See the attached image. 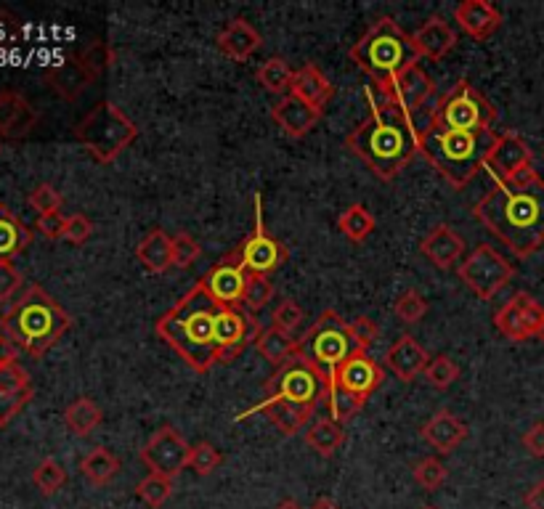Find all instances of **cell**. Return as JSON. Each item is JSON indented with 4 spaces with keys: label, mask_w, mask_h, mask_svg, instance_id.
Wrapping results in <instances>:
<instances>
[{
    "label": "cell",
    "mask_w": 544,
    "mask_h": 509,
    "mask_svg": "<svg viewBox=\"0 0 544 509\" xmlns=\"http://www.w3.org/2000/svg\"><path fill=\"white\" fill-rule=\"evenodd\" d=\"M292 77H295L292 67L284 59H279V56L266 59L261 67H258V72H255V80H258V85H261L263 91L274 93L279 99H282V96H290Z\"/></svg>",
    "instance_id": "d590c367"
},
{
    "label": "cell",
    "mask_w": 544,
    "mask_h": 509,
    "mask_svg": "<svg viewBox=\"0 0 544 509\" xmlns=\"http://www.w3.org/2000/svg\"><path fill=\"white\" fill-rule=\"evenodd\" d=\"M40 114L30 99L19 91H0V136L8 141L30 136L38 125Z\"/></svg>",
    "instance_id": "d6986e66"
},
{
    "label": "cell",
    "mask_w": 544,
    "mask_h": 509,
    "mask_svg": "<svg viewBox=\"0 0 544 509\" xmlns=\"http://www.w3.org/2000/svg\"><path fill=\"white\" fill-rule=\"evenodd\" d=\"M261 324L245 308H221L215 321V345H218V364H229L261 337Z\"/></svg>",
    "instance_id": "5bb4252c"
},
{
    "label": "cell",
    "mask_w": 544,
    "mask_h": 509,
    "mask_svg": "<svg viewBox=\"0 0 544 509\" xmlns=\"http://www.w3.org/2000/svg\"><path fill=\"white\" fill-rule=\"evenodd\" d=\"M215 46H218V51H221L223 56H229L231 61L245 64V61L253 59L255 51L263 46V38L253 24L247 22V19H242V16H237V19H231V22L218 32Z\"/></svg>",
    "instance_id": "603a6c76"
},
{
    "label": "cell",
    "mask_w": 544,
    "mask_h": 509,
    "mask_svg": "<svg viewBox=\"0 0 544 509\" xmlns=\"http://www.w3.org/2000/svg\"><path fill=\"white\" fill-rule=\"evenodd\" d=\"M32 483H35V488H38L43 496H54L59 494L64 483H67V472H64V467L56 462V459L46 456V459L35 467V472H32Z\"/></svg>",
    "instance_id": "ab89813d"
},
{
    "label": "cell",
    "mask_w": 544,
    "mask_h": 509,
    "mask_svg": "<svg viewBox=\"0 0 544 509\" xmlns=\"http://www.w3.org/2000/svg\"><path fill=\"white\" fill-rule=\"evenodd\" d=\"M338 228L345 234V239L353 244L367 242L369 234L375 231V215L369 213L364 205H351L338 218Z\"/></svg>",
    "instance_id": "8d00e7d4"
},
{
    "label": "cell",
    "mask_w": 544,
    "mask_h": 509,
    "mask_svg": "<svg viewBox=\"0 0 544 509\" xmlns=\"http://www.w3.org/2000/svg\"><path fill=\"white\" fill-rule=\"evenodd\" d=\"M255 348H258V353H261L269 364L282 366L284 361H290V358L298 353V340L271 324L269 329H263L258 342H255Z\"/></svg>",
    "instance_id": "e575fe53"
},
{
    "label": "cell",
    "mask_w": 544,
    "mask_h": 509,
    "mask_svg": "<svg viewBox=\"0 0 544 509\" xmlns=\"http://www.w3.org/2000/svg\"><path fill=\"white\" fill-rule=\"evenodd\" d=\"M75 61L77 67L83 69V75L88 77V83H93L96 77L107 72L109 61H112V48H109L107 43H101V40H93L83 54H77Z\"/></svg>",
    "instance_id": "b9f144b4"
},
{
    "label": "cell",
    "mask_w": 544,
    "mask_h": 509,
    "mask_svg": "<svg viewBox=\"0 0 544 509\" xmlns=\"http://www.w3.org/2000/svg\"><path fill=\"white\" fill-rule=\"evenodd\" d=\"M311 509H340V507L332 502V499H327V496H324V499H319V502H316Z\"/></svg>",
    "instance_id": "6125c7cd"
},
{
    "label": "cell",
    "mask_w": 544,
    "mask_h": 509,
    "mask_svg": "<svg viewBox=\"0 0 544 509\" xmlns=\"http://www.w3.org/2000/svg\"><path fill=\"white\" fill-rule=\"evenodd\" d=\"M62 194L51 186V183H40L35 189L30 191V207L32 210H38L40 215H51L59 213L62 210Z\"/></svg>",
    "instance_id": "f907efd6"
},
{
    "label": "cell",
    "mask_w": 544,
    "mask_h": 509,
    "mask_svg": "<svg viewBox=\"0 0 544 509\" xmlns=\"http://www.w3.org/2000/svg\"><path fill=\"white\" fill-rule=\"evenodd\" d=\"M101 419H104V414H101L99 403L93 398H77L64 409V425L77 438H88L101 425Z\"/></svg>",
    "instance_id": "836d02e7"
},
{
    "label": "cell",
    "mask_w": 544,
    "mask_h": 509,
    "mask_svg": "<svg viewBox=\"0 0 544 509\" xmlns=\"http://www.w3.org/2000/svg\"><path fill=\"white\" fill-rule=\"evenodd\" d=\"M544 324V308L526 292H518L494 313V327L513 342L537 337Z\"/></svg>",
    "instance_id": "2e32d148"
},
{
    "label": "cell",
    "mask_w": 544,
    "mask_h": 509,
    "mask_svg": "<svg viewBox=\"0 0 544 509\" xmlns=\"http://www.w3.org/2000/svg\"><path fill=\"white\" fill-rule=\"evenodd\" d=\"M393 313L401 324H417L422 321V316L428 313V300L422 295L420 289H404L399 297H396V305H393Z\"/></svg>",
    "instance_id": "ee69618b"
},
{
    "label": "cell",
    "mask_w": 544,
    "mask_h": 509,
    "mask_svg": "<svg viewBox=\"0 0 544 509\" xmlns=\"http://www.w3.org/2000/svg\"><path fill=\"white\" fill-rule=\"evenodd\" d=\"M271 297H274V284H271L269 276L247 274L245 300H242V308L247 313H258L261 308H266L271 303Z\"/></svg>",
    "instance_id": "7bdbcfd3"
},
{
    "label": "cell",
    "mask_w": 544,
    "mask_h": 509,
    "mask_svg": "<svg viewBox=\"0 0 544 509\" xmlns=\"http://www.w3.org/2000/svg\"><path fill=\"white\" fill-rule=\"evenodd\" d=\"M19 345L14 340H8L6 335H0V366L16 364V358H19Z\"/></svg>",
    "instance_id": "91938a15"
},
{
    "label": "cell",
    "mask_w": 544,
    "mask_h": 509,
    "mask_svg": "<svg viewBox=\"0 0 544 509\" xmlns=\"http://www.w3.org/2000/svg\"><path fill=\"white\" fill-rule=\"evenodd\" d=\"M266 393H269V398H282V401L316 409V403L330 396V380L306 356L295 353L290 361L276 366L274 377L266 382Z\"/></svg>",
    "instance_id": "30bf717a"
},
{
    "label": "cell",
    "mask_w": 544,
    "mask_h": 509,
    "mask_svg": "<svg viewBox=\"0 0 544 509\" xmlns=\"http://www.w3.org/2000/svg\"><path fill=\"white\" fill-rule=\"evenodd\" d=\"M269 114L271 120L282 128L284 136L290 138L308 136V133L316 128V122L322 120V112H319V109H314L311 104H306V101H300L298 96H292V93L276 101Z\"/></svg>",
    "instance_id": "7402d4cb"
},
{
    "label": "cell",
    "mask_w": 544,
    "mask_h": 509,
    "mask_svg": "<svg viewBox=\"0 0 544 509\" xmlns=\"http://www.w3.org/2000/svg\"><path fill=\"white\" fill-rule=\"evenodd\" d=\"M0 390L8 396H27V393H32L30 374L24 372L19 364L0 366Z\"/></svg>",
    "instance_id": "c3c4849f"
},
{
    "label": "cell",
    "mask_w": 544,
    "mask_h": 509,
    "mask_svg": "<svg viewBox=\"0 0 544 509\" xmlns=\"http://www.w3.org/2000/svg\"><path fill=\"white\" fill-rule=\"evenodd\" d=\"M414 483L422 488V491H438V488L444 486V480L449 478V472H446L444 462L436 459V456H425L420 462L414 464Z\"/></svg>",
    "instance_id": "f6af8a7d"
},
{
    "label": "cell",
    "mask_w": 544,
    "mask_h": 509,
    "mask_svg": "<svg viewBox=\"0 0 544 509\" xmlns=\"http://www.w3.org/2000/svg\"><path fill=\"white\" fill-rule=\"evenodd\" d=\"M420 252L441 271H452L465 258V239L452 226H436L420 242Z\"/></svg>",
    "instance_id": "cb8c5ba5"
},
{
    "label": "cell",
    "mask_w": 544,
    "mask_h": 509,
    "mask_svg": "<svg viewBox=\"0 0 544 509\" xmlns=\"http://www.w3.org/2000/svg\"><path fill=\"white\" fill-rule=\"evenodd\" d=\"M422 509H438V507H430V504H428V507H422Z\"/></svg>",
    "instance_id": "03108f58"
},
{
    "label": "cell",
    "mask_w": 544,
    "mask_h": 509,
    "mask_svg": "<svg viewBox=\"0 0 544 509\" xmlns=\"http://www.w3.org/2000/svg\"><path fill=\"white\" fill-rule=\"evenodd\" d=\"M0 152H3V146H0Z\"/></svg>",
    "instance_id": "003e7915"
},
{
    "label": "cell",
    "mask_w": 544,
    "mask_h": 509,
    "mask_svg": "<svg viewBox=\"0 0 544 509\" xmlns=\"http://www.w3.org/2000/svg\"><path fill=\"white\" fill-rule=\"evenodd\" d=\"M335 382L343 385L345 390L356 393V396L369 398L385 382V372L383 366L377 364L369 353H353V356L340 366Z\"/></svg>",
    "instance_id": "ffe728a7"
},
{
    "label": "cell",
    "mask_w": 544,
    "mask_h": 509,
    "mask_svg": "<svg viewBox=\"0 0 544 509\" xmlns=\"http://www.w3.org/2000/svg\"><path fill=\"white\" fill-rule=\"evenodd\" d=\"M343 441H345L343 427H340L332 417L316 419V422H311V427L306 430V446L314 451V454L322 456V459H330V456L338 454Z\"/></svg>",
    "instance_id": "d6a6232c"
},
{
    "label": "cell",
    "mask_w": 544,
    "mask_h": 509,
    "mask_svg": "<svg viewBox=\"0 0 544 509\" xmlns=\"http://www.w3.org/2000/svg\"><path fill=\"white\" fill-rule=\"evenodd\" d=\"M473 215L515 258H529L544 244V181L534 168L510 183L494 181Z\"/></svg>",
    "instance_id": "6da1fadb"
},
{
    "label": "cell",
    "mask_w": 544,
    "mask_h": 509,
    "mask_svg": "<svg viewBox=\"0 0 544 509\" xmlns=\"http://www.w3.org/2000/svg\"><path fill=\"white\" fill-rule=\"evenodd\" d=\"M383 96L399 101L401 109H404V112L414 120V125H417L420 114L430 107V101L436 96V83L430 80V75L420 67V64H412L407 72H401V75L396 77V83L391 85V91H385Z\"/></svg>",
    "instance_id": "ac0fdd59"
},
{
    "label": "cell",
    "mask_w": 544,
    "mask_h": 509,
    "mask_svg": "<svg viewBox=\"0 0 544 509\" xmlns=\"http://www.w3.org/2000/svg\"><path fill=\"white\" fill-rule=\"evenodd\" d=\"M412 43L420 56L441 61L454 46H457V32H454L452 24L446 22V19H441V16H430L428 22L414 32Z\"/></svg>",
    "instance_id": "83f0119b"
},
{
    "label": "cell",
    "mask_w": 544,
    "mask_h": 509,
    "mask_svg": "<svg viewBox=\"0 0 544 509\" xmlns=\"http://www.w3.org/2000/svg\"><path fill=\"white\" fill-rule=\"evenodd\" d=\"M420 435L422 441L433 446L436 451H441V454H452L468 438V425L449 409H441L422 425Z\"/></svg>",
    "instance_id": "484cf974"
},
{
    "label": "cell",
    "mask_w": 544,
    "mask_h": 509,
    "mask_svg": "<svg viewBox=\"0 0 544 509\" xmlns=\"http://www.w3.org/2000/svg\"><path fill=\"white\" fill-rule=\"evenodd\" d=\"M22 287V274L11 260H0V303H6Z\"/></svg>",
    "instance_id": "db71d44e"
},
{
    "label": "cell",
    "mask_w": 544,
    "mask_h": 509,
    "mask_svg": "<svg viewBox=\"0 0 544 509\" xmlns=\"http://www.w3.org/2000/svg\"><path fill=\"white\" fill-rule=\"evenodd\" d=\"M351 61L375 80L377 91L385 93L391 91L401 72H407L412 64H420V54L414 48L412 35L401 30L393 19L383 16L351 48Z\"/></svg>",
    "instance_id": "8992f818"
},
{
    "label": "cell",
    "mask_w": 544,
    "mask_h": 509,
    "mask_svg": "<svg viewBox=\"0 0 544 509\" xmlns=\"http://www.w3.org/2000/svg\"><path fill=\"white\" fill-rule=\"evenodd\" d=\"M460 377V366L454 364V358L449 356H433L425 366V380L430 382V388L449 390Z\"/></svg>",
    "instance_id": "bcb514c9"
},
{
    "label": "cell",
    "mask_w": 544,
    "mask_h": 509,
    "mask_svg": "<svg viewBox=\"0 0 544 509\" xmlns=\"http://www.w3.org/2000/svg\"><path fill=\"white\" fill-rule=\"evenodd\" d=\"M454 19L465 35L476 40L491 38L502 24V14L486 0H462L460 6L454 8Z\"/></svg>",
    "instance_id": "4316f807"
},
{
    "label": "cell",
    "mask_w": 544,
    "mask_h": 509,
    "mask_svg": "<svg viewBox=\"0 0 544 509\" xmlns=\"http://www.w3.org/2000/svg\"><path fill=\"white\" fill-rule=\"evenodd\" d=\"M253 202H255V228H253V234L247 236L245 242L239 244L237 252L250 274L269 276L274 274L276 268L282 266L284 260H287V247H284L274 234H269V228H266V221H263L261 191H255Z\"/></svg>",
    "instance_id": "7c38bea8"
},
{
    "label": "cell",
    "mask_w": 544,
    "mask_h": 509,
    "mask_svg": "<svg viewBox=\"0 0 544 509\" xmlns=\"http://www.w3.org/2000/svg\"><path fill=\"white\" fill-rule=\"evenodd\" d=\"M367 403V398L356 396L351 390H345L338 382H330V396H327V406H330V417L343 425L351 417H356L361 411V406Z\"/></svg>",
    "instance_id": "74e56055"
},
{
    "label": "cell",
    "mask_w": 544,
    "mask_h": 509,
    "mask_svg": "<svg viewBox=\"0 0 544 509\" xmlns=\"http://www.w3.org/2000/svg\"><path fill=\"white\" fill-rule=\"evenodd\" d=\"M276 509H303V507H300V504L295 502V499H284L282 504H276Z\"/></svg>",
    "instance_id": "be15d7a7"
},
{
    "label": "cell",
    "mask_w": 544,
    "mask_h": 509,
    "mask_svg": "<svg viewBox=\"0 0 544 509\" xmlns=\"http://www.w3.org/2000/svg\"><path fill=\"white\" fill-rule=\"evenodd\" d=\"M271 319H274L276 329H282V332H287V335H295V329L303 324L306 313H303V308H300L295 300H282V303L276 305V311Z\"/></svg>",
    "instance_id": "816d5d0a"
},
{
    "label": "cell",
    "mask_w": 544,
    "mask_h": 509,
    "mask_svg": "<svg viewBox=\"0 0 544 509\" xmlns=\"http://www.w3.org/2000/svg\"><path fill=\"white\" fill-rule=\"evenodd\" d=\"M523 449L529 451L534 459H544V422L531 425L526 433H523Z\"/></svg>",
    "instance_id": "680465c9"
},
{
    "label": "cell",
    "mask_w": 544,
    "mask_h": 509,
    "mask_svg": "<svg viewBox=\"0 0 544 509\" xmlns=\"http://www.w3.org/2000/svg\"><path fill=\"white\" fill-rule=\"evenodd\" d=\"M497 120V109L491 101L478 93L468 80H460L452 91L441 96L428 125L444 130H462V133H478V130H491Z\"/></svg>",
    "instance_id": "9c48e42d"
},
{
    "label": "cell",
    "mask_w": 544,
    "mask_h": 509,
    "mask_svg": "<svg viewBox=\"0 0 544 509\" xmlns=\"http://www.w3.org/2000/svg\"><path fill=\"white\" fill-rule=\"evenodd\" d=\"M298 353L306 356L316 369L327 374V380L335 382L340 366L353 356L361 353L353 342L348 321L338 311H324L319 319L308 327V332L298 340Z\"/></svg>",
    "instance_id": "ba28073f"
},
{
    "label": "cell",
    "mask_w": 544,
    "mask_h": 509,
    "mask_svg": "<svg viewBox=\"0 0 544 509\" xmlns=\"http://www.w3.org/2000/svg\"><path fill=\"white\" fill-rule=\"evenodd\" d=\"M531 160H534V154H531L529 144L523 141V136H518L515 130H505L497 136L486 170L494 181L510 183L531 168Z\"/></svg>",
    "instance_id": "e0dca14e"
},
{
    "label": "cell",
    "mask_w": 544,
    "mask_h": 509,
    "mask_svg": "<svg viewBox=\"0 0 544 509\" xmlns=\"http://www.w3.org/2000/svg\"><path fill=\"white\" fill-rule=\"evenodd\" d=\"M367 101L369 117L348 133L345 146L367 162L380 181H393L420 152V130L399 101L383 93L375 96L372 88H367Z\"/></svg>",
    "instance_id": "7a4b0ae2"
},
{
    "label": "cell",
    "mask_w": 544,
    "mask_h": 509,
    "mask_svg": "<svg viewBox=\"0 0 544 509\" xmlns=\"http://www.w3.org/2000/svg\"><path fill=\"white\" fill-rule=\"evenodd\" d=\"M253 414H263V417L269 419L271 425L284 435H295L303 430V425L311 422L314 417V409H308V406H298V403L292 401H282V398H266L263 403L253 406V409L242 411L237 417V422L242 419L253 417Z\"/></svg>",
    "instance_id": "44dd1931"
},
{
    "label": "cell",
    "mask_w": 544,
    "mask_h": 509,
    "mask_svg": "<svg viewBox=\"0 0 544 509\" xmlns=\"http://www.w3.org/2000/svg\"><path fill=\"white\" fill-rule=\"evenodd\" d=\"M497 136L494 130L462 133L428 125L420 133V152L446 183H452L454 189H465L486 168Z\"/></svg>",
    "instance_id": "277c9868"
},
{
    "label": "cell",
    "mask_w": 544,
    "mask_h": 509,
    "mask_svg": "<svg viewBox=\"0 0 544 509\" xmlns=\"http://www.w3.org/2000/svg\"><path fill=\"white\" fill-rule=\"evenodd\" d=\"M30 242V228L24 226L6 205H0V260L16 258L19 252L30 247Z\"/></svg>",
    "instance_id": "1f68e13d"
},
{
    "label": "cell",
    "mask_w": 544,
    "mask_h": 509,
    "mask_svg": "<svg viewBox=\"0 0 544 509\" xmlns=\"http://www.w3.org/2000/svg\"><path fill=\"white\" fill-rule=\"evenodd\" d=\"M428 361H430L428 350L422 348L420 342L414 340L412 335H401L399 340L388 348V353H385V366H388L401 382H412L417 380L420 374H425Z\"/></svg>",
    "instance_id": "d4e9b609"
},
{
    "label": "cell",
    "mask_w": 544,
    "mask_h": 509,
    "mask_svg": "<svg viewBox=\"0 0 544 509\" xmlns=\"http://www.w3.org/2000/svg\"><path fill=\"white\" fill-rule=\"evenodd\" d=\"M32 396H35V393H27V396H8V393L0 390V427H6L8 422L32 401Z\"/></svg>",
    "instance_id": "9f6ffc18"
},
{
    "label": "cell",
    "mask_w": 544,
    "mask_h": 509,
    "mask_svg": "<svg viewBox=\"0 0 544 509\" xmlns=\"http://www.w3.org/2000/svg\"><path fill=\"white\" fill-rule=\"evenodd\" d=\"M75 138L88 149L93 160L101 165L115 162L120 154L138 138L136 122L112 101H99L83 120L77 122Z\"/></svg>",
    "instance_id": "52a82bcc"
},
{
    "label": "cell",
    "mask_w": 544,
    "mask_h": 509,
    "mask_svg": "<svg viewBox=\"0 0 544 509\" xmlns=\"http://www.w3.org/2000/svg\"><path fill=\"white\" fill-rule=\"evenodd\" d=\"M292 96H298L300 101H306L314 109L324 112V107L330 104L332 96H335V88H332L330 77L324 75L322 69L316 64H303V67L295 72L292 77Z\"/></svg>",
    "instance_id": "f1b7e54d"
},
{
    "label": "cell",
    "mask_w": 544,
    "mask_h": 509,
    "mask_svg": "<svg viewBox=\"0 0 544 509\" xmlns=\"http://www.w3.org/2000/svg\"><path fill=\"white\" fill-rule=\"evenodd\" d=\"M247 271L239 252H229L223 255L218 263H215L200 282L205 284V289L210 292L215 303L221 308H242V300H245V287H247Z\"/></svg>",
    "instance_id": "9a60e30c"
},
{
    "label": "cell",
    "mask_w": 544,
    "mask_h": 509,
    "mask_svg": "<svg viewBox=\"0 0 544 509\" xmlns=\"http://www.w3.org/2000/svg\"><path fill=\"white\" fill-rule=\"evenodd\" d=\"M93 236L91 218H85L83 213H75L67 218V228H64V239L69 244H85Z\"/></svg>",
    "instance_id": "11a10c76"
},
{
    "label": "cell",
    "mask_w": 544,
    "mask_h": 509,
    "mask_svg": "<svg viewBox=\"0 0 544 509\" xmlns=\"http://www.w3.org/2000/svg\"><path fill=\"white\" fill-rule=\"evenodd\" d=\"M223 456L221 451L215 449V446H210L207 441L194 443L192 451H189V467H192L200 478H207L210 472H215L218 467H221Z\"/></svg>",
    "instance_id": "7dc6e473"
},
{
    "label": "cell",
    "mask_w": 544,
    "mask_h": 509,
    "mask_svg": "<svg viewBox=\"0 0 544 509\" xmlns=\"http://www.w3.org/2000/svg\"><path fill=\"white\" fill-rule=\"evenodd\" d=\"M51 85H54L56 93H62L64 99H77L83 88L88 85V77L83 75V69L77 67V61H69V64H62L59 69H54L51 75H48Z\"/></svg>",
    "instance_id": "f35d334b"
},
{
    "label": "cell",
    "mask_w": 544,
    "mask_h": 509,
    "mask_svg": "<svg viewBox=\"0 0 544 509\" xmlns=\"http://www.w3.org/2000/svg\"><path fill=\"white\" fill-rule=\"evenodd\" d=\"M69 327L72 316L38 284L27 287L0 319V332L30 356H43L48 348H54Z\"/></svg>",
    "instance_id": "5b68a950"
},
{
    "label": "cell",
    "mask_w": 544,
    "mask_h": 509,
    "mask_svg": "<svg viewBox=\"0 0 544 509\" xmlns=\"http://www.w3.org/2000/svg\"><path fill=\"white\" fill-rule=\"evenodd\" d=\"M202 255V247L197 244L192 234H176L173 236V266L178 268H189L192 263H197Z\"/></svg>",
    "instance_id": "681fc988"
},
{
    "label": "cell",
    "mask_w": 544,
    "mask_h": 509,
    "mask_svg": "<svg viewBox=\"0 0 544 509\" xmlns=\"http://www.w3.org/2000/svg\"><path fill=\"white\" fill-rule=\"evenodd\" d=\"M189 451L192 446L184 441V435L178 433L176 427L165 425L146 441V446H141L138 459L146 464L149 472L173 480L189 467Z\"/></svg>",
    "instance_id": "4fadbf2b"
},
{
    "label": "cell",
    "mask_w": 544,
    "mask_h": 509,
    "mask_svg": "<svg viewBox=\"0 0 544 509\" xmlns=\"http://www.w3.org/2000/svg\"><path fill=\"white\" fill-rule=\"evenodd\" d=\"M513 274V263H507L505 255H499L491 244H478L460 266L462 284L473 289V295L481 300H491L499 289H505Z\"/></svg>",
    "instance_id": "8fae6325"
},
{
    "label": "cell",
    "mask_w": 544,
    "mask_h": 509,
    "mask_svg": "<svg viewBox=\"0 0 544 509\" xmlns=\"http://www.w3.org/2000/svg\"><path fill=\"white\" fill-rule=\"evenodd\" d=\"M523 502H526L529 509H544V480H539V483L529 488V494H526Z\"/></svg>",
    "instance_id": "94428289"
},
{
    "label": "cell",
    "mask_w": 544,
    "mask_h": 509,
    "mask_svg": "<svg viewBox=\"0 0 544 509\" xmlns=\"http://www.w3.org/2000/svg\"><path fill=\"white\" fill-rule=\"evenodd\" d=\"M537 337L544 342V324H542V329H539V335H537Z\"/></svg>",
    "instance_id": "e7e4bbea"
},
{
    "label": "cell",
    "mask_w": 544,
    "mask_h": 509,
    "mask_svg": "<svg viewBox=\"0 0 544 509\" xmlns=\"http://www.w3.org/2000/svg\"><path fill=\"white\" fill-rule=\"evenodd\" d=\"M136 258L149 274H165L173 266V236H168V231L162 228H152L138 242Z\"/></svg>",
    "instance_id": "f546056e"
},
{
    "label": "cell",
    "mask_w": 544,
    "mask_h": 509,
    "mask_svg": "<svg viewBox=\"0 0 544 509\" xmlns=\"http://www.w3.org/2000/svg\"><path fill=\"white\" fill-rule=\"evenodd\" d=\"M348 329H351L353 342H356V348H359L361 353H367V350L375 345L377 327L375 321L367 319V316H359V319L348 321Z\"/></svg>",
    "instance_id": "f5cc1de1"
},
{
    "label": "cell",
    "mask_w": 544,
    "mask_h": 509,
    "mask_svg": "<svg viewBox=\"0 0 544 509\" xmlns=\"http://www.w3.org/2000/svg\"><path fill=\"white\" fill-rule=\"evenodd\" d=\"M136 496L146 504V507L160 509L162 504H168L170 496H173V480L149 472V475L136 486Z\"/></svg>",
    "instance_id": "60d3db41"
},
{
    "label": "cell",
    "mask_w": 544,
    "mask_h": 509,
    "mask_svg": "<svg viewBox=\"0 0 544 509\" xmlns=\"http://www.w3.org/2000/svg\"><path fill=\"white\" fill-rule=\"evenodd\" d=\"M218 313L221 305L210 297L205 284L197 282L168 313H162L154 324V332L184 358L189 369L205 374L218 364V345H215Z\"/></svg>",
    "instance_id": "3957f363"
},
{
    "label": "cell",
    "mask_w": 544,
    "mask_h": 509,
    "mask_svg": "<svg viewBox=\"0 0 544 509\" xmlns=\"http://www.w3.org/2000/svg\"><path fill=\"white\" fill-rule=\"evenodd\" d=\"M40 234L56 242V239H64V228H67V218L62 213H51V215H40L38 226H35Z\"/></svg>",
    "instance_id": "6f0895ef"
},
{
    "label": "cell",
    "mask_w": 544,
    "mask_h": 509,
    "mask_svg": "<svg viewBox=\"0 0 544 509\" xmlns=\"http://www.w3.org/2000/svg\"><path fill=\"white\" fill-rule=\"evenodd\" d=\"M120 459L109 449L99 446V449L88 451V454L80 459V475H83L91 486H107L120 475Z\"/></svg>",
    "instance_id": "4dcf8cb0"
}]
</instances>
